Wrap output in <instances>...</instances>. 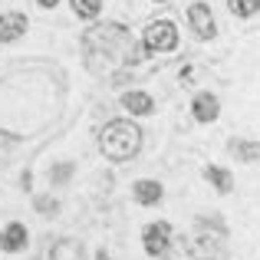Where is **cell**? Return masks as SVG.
I'll return each mask as SVG.
<instances>
[{"instance_id": "cell-12", "label": "cell", "mask_w": 260, "mask_h": 260, "mask_svg": "<svg viewBox=\"0 0 260 260\" xmlns=\"http://www.w3.org/2000/svg\"><path fill=\"white\" fill-rule=\"evenodd\" d=\"M204 178L211 181V188H214L217 194H231V191H234V175H231L228 168L208 165V168H204Z\"/></svg>"}, {"instance_id": "cell-13", "label": "cell", "mask_w": 260, "mask_h": 260, "mask_svg": "<svg viewBox=\"0 0 260 260\" xmlns=\"http://www.w3.org/2000/svg\"><path fill=\"white\" fill-rule=\"evenodd\" d=\"M228 152L234 155L237 161H247V165L260 158V145H257V142H237L234 139V142H228Z\"/></svg>"}, {"instance_id": "cell-5", "label": "cell", "mask_w": 260, "mask_h": 260, "mask_svg": "<svg viewBox=\"0 0 260 260\" xmlns=\"http://www.w3.org/2000/svg\"><path fill=\"white\" fill-rule=\"evenodd\" d=\"M188 26L198 40H214L217 37V23H214V13H211L208 4H191L188 7Z\"/></svg>"}, {"instance_id": "cell-1", "label": "cell", "mask_w": 260, "mask_h": 260, "mask_svg": "<svg viewBox=\"0 0 260 260\" xmlns=\"http://www.w3.org/2000/svg\"><path fill=\"white\" fill-rule=\"evenodd\" d=\"M79 46H83L86 70L99 79H109V86H122L132 73V66L145 59V46L132 37L125 23H115V20L83 30Z\"/></svg>"}, {"instance_id": "cell-21", "label": "cell", "mask_w": 260, "mask_h": 260, "mask_svg": "<svg viewBox=\"0 0 260 260\" xmlns=\"http://www.w3.org/2000/svg\"><path fill=\"white\" fill-rule=\"evenodd\" d=\"M155 4H168V0H155Z\"/></svg>"}, {"instance_id": "cell-17", "label": "cell", "mask_w": 260, "mask_h": 260, "mask_svg": "<svg viewBox=\"0 0 260 260\" xmlns=\"http://www.w3.org/2000/svg\"><path fill=\"white\" fill-rule=\"evenodd\" d=\"M37 211H40L43 217H56L59 201H56V198H37Z\"/></svg>"}, {"instance_id": "cell-4", "label": "cell", "mask_w": 260, "mask_h": 260, "mask_svg": "<svg viewBox=\"0 0 260 260\" xmlns=\"http://www.w3.org/2000/svg\"><path fill=\"white\" fill-rule=\"evenodd\" d=\"M142 247H145L148 257H168V250H172V224L168 221H152L145 224V231H142Z\"/></svg>"}, {"instance_id": "cell-19", "label": "cell", "mask_w": 260, "mask_h": 260, "mask_svg": "<svg viewBox=\"0 0 260 260\" xmlns=\"http://www.w3.org/2000/svg\"><path fill=\"white\" fill-rule=\"evenodd\" d=\"M37 4H40V7H43V10H53V7H56V4H59V0H37Z\"/></svg>"}, {"instance_id": "cell-20", "label": "cell", "mask_w": 260, "mask_h": 260, "mask_svg": "<svg viewBox=\"0 0 260 260\" xmlns=\"http://www.w3.org/2000/svg\"><path fill=\"white\" fill-rule=\"evenodd\" d=\"M95 260H112V257H109L106 250H99V254H95Z\"/></svg>"}, {"instance_id": "cell-10", "label": "cell", "mask_w": 260, "mask_h": 260, "mask_svg": "<svg viewBox=\"0 0 260 260\" xmlns=\"http://www.w3.org/2000/svg\"><path fill=\"white\" fill-rule=\"evenodd\" d=\"M122 109H128L132 115H152L155 112V99L142 89H132V92H122Z\"/></svg>"}, {"instance_id": "cell-15", "label": "cell", "mask_w": 260, "mask_h": 260, "mask_svg": "<svg viewBox=\"0 0 260 260\" xmlns=\"http://www.w3.org/2000/svg\"><path fill=\"white\" fill-rule=\"evenodd\" d=\"M228 10L234 13V17L247 20V17H257L260 13V0H228Z\"/></svg>"}, {"instance_id": "cell-7", "label": "cell", "mask_w": 260, "mask_h": 260, "mask_svg": "<svg viewBox=\"0 0 260 260\" xmlns=\"http://www.w3.org/2000/svg\"><path fill=\"white\" fill-rule=\"evenodd\" d=\"M26 26H30V20H26L23 13H17V10L0 13V43H13V40H20L26 33Z\"/></svg>"}, {"instance_id": "cell-2", "label": "cell", "mask_w": 260, "mask_h": 260, "mask_svg": "<svg viewBox=\"0 0 260 260\" xmlns=\"http://www.w3.org/2000/svg\"><path fill=\"white\" fill-rule=\"evenodd\" d=\"M99 152L109 161H132L142 152V128L132 119H112L99 132Z\"/></svg>"}, {"instance_id": "cell-14", "label": "cell", "mask_w": 260, "mask_h": 260, "mask_svg": "<svg viewBox=\"0 0 260 260\" xmlns=\"http://www.w3.org/2000/svg\"><path fill=\"white\" fill-rule=\"evenodd\" d=\"M70 7L79 20H95L102 13V0H70Z\"/></svg>"}, {"instance_id": "cell-3", "label": "cell", "mask_w": 260, "mask_h": 260, "mask_svg": "<svg viewBox=\"0 0 260 260\" xmlns=\"http://www.w3.org/2000/svg\"><path fill=\"white\" fill-rule=\"evenodd\" d=\"M142 46H145V53H172L178 50V26L172 20H152V23L145 26V33H142Z\"/></svg>"}, {"instance_id": "cell-6", "label": "cell", "mask_w": 260, "mask_h": 260, "mask_svg": "<svg viewBox=\"0 0 260 260\" xmlns=\"http://www.w3.org/2000/svg\"><path fill=\"white\" fill-rule=\"evenodd\" d=\"M191 115H194V122H201V125L217 122V115H221V99H217L214 92H198L194 99H191Z\"/></svg>"}, {"instance_id": "cell-8", "label": "cell", "mask_w": 260, "mask_h": 260, "mask_svg": "<svg viewBox=\"0 0 260 260\" xmlns=\"http://www.w3.org/2000/svg\"><path fill=\"white\" fill-rule=\"evenodd\" d=\"M46 260H86V247H83V241H76V237H59V241L50 247Z\"/></svg>"}, {"instance_id": "cell-16", "label": "cell", "mask_w": 260, "mask_h": 260, "mask_svg": "<svg viewBox=\"0 0 260 260\" xmlns=\"http://www.w3.org/2000/svg\"><path fill=\"white\" fill-rule=\"evenodd\" d=\"M73 178V161H59V165L50 168V184L56 188V184H66Z\"/></svg>"}, {"instance_id": "cell-11", "label": "cell", "mask_w": 260, "mask_h": 260, "mask_svg": "<svg viewBox=\"0 0 260 260\" xmlns=\"http://www.w3.org/2000/svg\"><path fill=\"white\" fill-rule=\"evenodd\" d=\"M132 194H135V201L139 204H158L161 198H165V188H161L158 181H152V178H142V181H135L132 184Z\"/></svg>"}, {"instance_id": "cell-18", "label": "cell", "mask_w": 260, "mask_h": 260, "mask_svg": "<svg viewBox=\"0 0 260 260\" xmlns=\"http://www.w3.org/2000/svg\"><path fill=\"white\" fill-rule=\"evenodd\" d=\"M178 79H181V86H194L198 70H194V66H188V70H181V76H178Z\"/></svg>"}, {"instance_id": "cell-9", "label": "cell", "mask_w": 260, "mask_h": 260, "mask_svg": "<svg viewBox=\"0 0 260 260\" xmlns=\"http://www.w3.org/2000/svg\"><path fill=\"white\" fill-rule=\"evenodd\" d=\"M26 241H30V234H26V228H23L20 221L7 224V228L0 231V250H7V254H17V250H23Z\"/></svg>"}]
</instances>
